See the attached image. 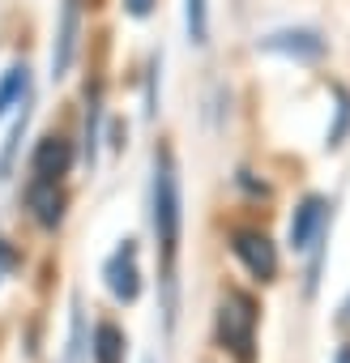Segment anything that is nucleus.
Instances as JSON below:
<instances>
[{"label":"nucleus","instance_id":"nucleus-1","mask_svg":"<svg viewBox=\"0 0 350 363\" xmlns=\"http://www.w3.org/2000/svg\"><path fill=\"white\" fill-rule=\"evenodd\" d=\"M180 227H184L180 175H175L171 150H158V158H154V235H158V252H162L166 320H171V308H175V261H180Z\"/></svg>","mask_w":350,"mask_h":363},{"label":"nucleus","instance_id":"nucleus-2","mask_svg":"<svg viewBox=\"0 0 350 363\" xmlns=\"http://www.w3.org/2000/svg\"><path fill=\"white\" fill-rule=\"evenodd\" d=\"M218 337L244 363L256 359V303L244 291H227L222 295V303H218Z\"/></svg>","mask_w":350,"mask_h":363},{"label":"nucleus","instance_id":"nucleus-3","mask_svg":"<svg viewBox=\"0 0 350 363\" xmlns=\"http://www.w3.org/2000/svg\"><path fill=\"white\" fill-rule=\"evenodd\" d=\"M231 252H235V261L248 269L252 282H273V278H278V248H273V240H269L265 231H256V227H235V231H231Z\"/></svg>","mask_w":350,"mask_h":363},{"label":"nucleus","instance_id":"nucleus-4","mask_svg":"<svg viewBox=\"0 0 350 363\" xmlns=\"http://www.w3.org/2000/svg\"><path fill=\"white\" fill-rule=\"evenodd\" d=\"M103 278H107V291L120 299V303H137L141 295V265H137V240H124L107 261H103Z\"/></svg>","mask_w":350,"mask_h":363},{"label":"nucleus","instance_id":"nucleus-5","mask_svg":"<svg viewBox=\"0 0 350 363\" xmlns=\"http://www.w3.org/2000/svg\"><path fill=\"white\" fill-rule=\"evenodd\" d=\"M26 206L35 214V223L43 231H56L64 223V210H69V197L60 189V179H47V175H30V184H26Z\"/></svg>","mask_w":350,"mask_h":363},{"label":"nucleus","instance_id":"nucleus-6","mask_svg":"<svg viewBox=\"0 0 350 363\" xmlns=\"http://www.w3.org/2000/svg\"><path fill=\"white\" fill-rule=\"evenodd\" d=\"M77 30H81V0H64L60 9V30H56V48H52V73L64 77L73 56H77Z\"/></svg>","mask_w":350,"mask_h":363},{"label":"nucleus","instance_id":"nucleus-7","mask_svg":"<svg viewBox=\"0 0 350 363\" xmlns=\"http://www.w3.org/2000/svg\"><path fill=\"white\" fill-rule=\"evenodd\" d=\"M265 52H278V56H290V60H320L324 56V39L316 30H278L269 39H261Z\"/></svg>","mask_w":350,"mask_h":363},{"label":"nucleus","instance_id":"nucleus-8","mask_svg":"<svg viewBox=\"0 0 350 363\" xmlns=\"http://www.w3.org/2000/svg\"><path fill=\"white\" fill-rule=\"evenodd\" d=\"M324 214H329V201L324 197H303L299 201V210H295V218H290V248L295 252H303V248H312V240L320 235V227H324Z\"/></svg>","mask_w":350,"mask_h":363},{"label":"nucleus","instance_id":"nucleus-9","mask_svg":"<svg viewBox=\"0 0 350 363\" xmlns=\"http://www.w3.org/2000/svg\"><path fill=\"white\" fill-rule=\"evenodd\" d=\"M73 167V145L64 137H43L35 145V158H30V171L35 175H47V179H64Z\"/></svg>","mask_w":350,"mask_h":363},{"label":"nucleus","instance_id":"nucleus-10","mask_svg":"<svg viewBox=\"0 0 350 363\" xmlns=\"http://www.w3.org/2000/svg\"><path fill=\"white\" fill-rule=\"evenodd\" d=\"M128 354V337L115 320H98L94 333H90V359L94 363H124Z\"/></svg>","mask_w":350,"mask_h":363},{"label":"nucleus","instance_id":"nucleus-11","mask_svg":"<svg viewBox=\"0 0 350 363\" xmlns=\"http://www.w3.org/2000/svg\"><path fill=\"white\" fill-rule=\"evenodd\" d=\"M26 86H30V73L22 65H13L5 77H0V116H5L9 107H22L26 103Z\"/></svg>","mask_w":350,"mask_h":363},{"label":"nucleus","instance_id":"nucleus-12","mask_svg":"<svg viewBox=\"0 0 350 363\" xmlns=\"http://www.w3.org/2000/svg\"><path fill=\"white\" fill-rule=\"evenodd\" d=\"M184 26L197 48L210 43V0H184Z\"/></svg>","mask_w":350,"mask_h":363},{"label":"nucleus","instance_id":"nucleus-13","mask_svg":"<svg viewBox=\"0 0 350 363\" xmlns=\"http://www.w3.org/2000/svg\"><path fill=\"white\" fill-rule=\"evenodd\" d=\"M26 120H30V107L22 103V111H18V120H13V128H9L5 154H0V175H9V171H13V158H18V141H22V133H26Z\"/></svg>","mask_w":350,"mask_h":363},{"label":"nucleus","instance_id":"nucleus-14","mask_svg":"<svg viewBox=\"0 0 350 363\" xmlns=\"http://www.w3.org/2000/svg\"><path fill=\"white\" fill-rule=\"evenodd\" d=\"M337 99H341V103H337V124L329 128V141H324V145H341V133L350 128V94L337 90Z\"/></svg>","mask_w":350,"mask_h":363},{"label":"nucleus","instance_id":"nucleus-15","mask_svg":"<svg viewBox=\"0 0 350 363\" xmlns=\"http://www.w3.org/2000/svg\"><path fill=\"white\" fill-rule=\"evenodd\" d=\"M18 265H22V252H18V244H9L5 235H0V282H5L9 274H18Z\"/></svg>","mask_w":350,"mask_h":363},{"label":"nucleus","instance_id":"nucleus-16","mask_svg":"<svg viewBox=\"0 0 350 363\" xmlns=\"http://www.w3.org/2000/svg\"><path fill=\"white\" fill-rule=\"evenodd\" d=\"M124 5H128V13H132V18H145V13L154 9V0H124Z\"/></svg>","mask_w":350,"mask_h":363},{"label":"nucleus","instance_id":"nucleus-17","mask_svg":"<svg viewBox=\"0 0 350 363\" xmlns=\"http://www.w3.org/2000/svg\"><path fill=\"white\" fill-rule=\"evenodd\" d=\"M333 363H350V342H346V346L337 350V359H333Z\"/></svg>","mask_w":350,"mask_h":363},{"label":"nucleus","instance_id":"nucleus-18","mask_svg":"<svg viewBox=\"0 0 350 363\" xmlns=\"http://www.w3.org/2000/svg\"><path fill=\"white\" fill-rule=\"evenodd\" d=\"M341 325H350V299L341 303Z\"/></svg>","mask_w":350,"mask_h":363}]
</instances>
